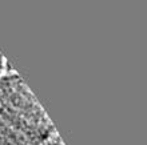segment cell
I'll use <instances>...</instances> for the list:
<instances>
[{
    "label": "cell",
    "mask_w": 147,
    "mask_h": 145,
    "mask_svg": "<svg viewBox=\"0 0 147 145\" xmlns=\"http://www.w3.org/2000/svg\"><path fill=\"white\" fill-rule=\"evenodd\" d=\"M54 125L19 75L0 77V145H47Z\"/></svg>",
    "instance_id": "cell-1"
},
{
    "label": "cell",
    "mask_w": 147,
    "mask_h": 145,
    "mask_svg": "<svg viewBox=\"0 0 147 145\" xmlns=\"http://www.w3.org/2000/svg\"><path fill=\"white\" fill-rule=\"evenodd\" d=\"M47 145H64V142H63V140L60 137H59L58 134L55 133L52 137H51V140L48 142H47Z\"/></svg>",
    "instance_id": "cell-2"
},
{
    "label": "cell",
    "mask_w": 147,
    "mask_h": 145,
    "mask_svg": "<svg viewBox=\"0 0 147 145\" xmlns=\"http://www.w3.org/2000/svg\"><path fill=\"white\" fill-rule=\"evenodd\" d=\"M1 69H3V56L0 55V72H1Z\"/></svg>",
    "instance_id": "cell-3"
}]
</instances>
